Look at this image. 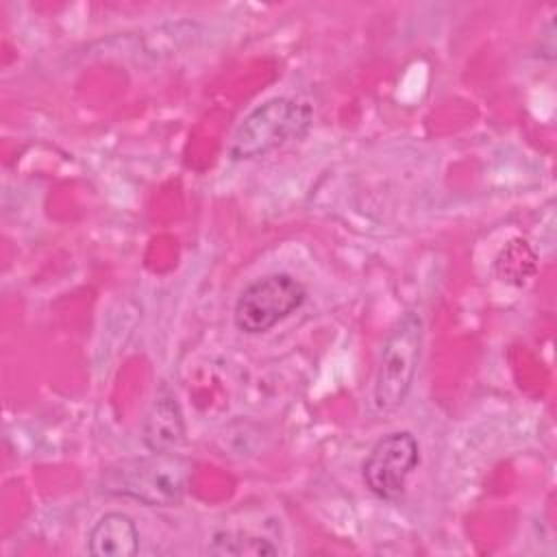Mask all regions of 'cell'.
I'll list each match as a JSON object with an SVG mask.
<instances>
[{
    "label": "cell",
    "instance_id": "obj_1",
    "mask_svg": "<svg viewBox=\"0 0 557 557\" xmlns=\"http://www.w3.org/2000/svg\"><path fill=\"white\" fill-rule=\"evenodd\" d=\"M191 479V463L176 453L126 457L104 468L100 490L131 498L146 507H176L183 503Z\"/></svg>",
    "mask_w": 557,
    "mask_h": 557
},
{
    "label": "cell",
    "instance_id": "obj_2",
    "mask_svg": "<svg viewBox=\"0 0 557 557\" xmlns=\"http://www.w3.org/2000/svg\"><path fill=\"white\" fill-rule=\"evenodd\" d=\"M424 322L416 309H407L387 333L372 385V411L389 416L407 400L422 350Z\"/></svg>",
    "mask_w": 557,
    "mask_h": 557
},
{
    "label": "cell",
    "instance_id": "obj_3",
    "mask_svg": "<svg viewBox=\"0 0 557 557\" xmlns=\"http://www.w3.org/2000/svg\"><path fill=\"white\" fill-rule=\"evenodd\" d=\"M313 122V111L307 102L276 96L257 104L235 128L228 154L235 161L263 157L294 139L307 135Z\"/></svg>",
    "mask_w": 557,
    "mask_h": 557
},
{
    "label": "cell",
    "instance_id": "obj_4",
    "mask_svg": "<svg viewBox=\"0 0 557 557\" xmlns=\"http://www.w3.org/2000/svg\"><path fill=\"white\" fill-rule=\"evenodd\" d=\"M305 298V285L292 274L276 272L261 276L239 292L233 309L235 326L246 335L268 333L300 309Z\"/></svg>",
    "mask_w": 557,
    "mask_h": 557
},
{
    "label": "cell",
    "instance_id": "obj_5",
    "mask_svg": "<svg viewBox=\"0 0 557 557\" xmlns=\"http://www.w3.org/2000/svg\"><path fill=\"white\" fill-rule=\"evenodd\" d=\"M420 463L418 440L409 431L383 435L363 461V483L381 500H398Z\"/></svg>",
    "mask_w": 557,
    "mask_h": 557
},
{
    "label": "cell",
    "instance_id": "obj_6",
    "mask_svg": "<svg viewBox=\"0 0 557 557\" xmlns=\"http://www.w3.org/2000/svg\"><path fill=\"white\" fill-rule=\"evenodd\" d=\"M141 442L150 453H174L185 444V420L176 394L161 383L141 422Z\"/></svg>",
    "mask_w": 557,
    "mask_h": 557
},
{
    "label": "cell",
    "instance_id": "obj_7",
    "mask_svg": "<svg viewBox=\"0 0 557 557\" xmlns=\"http://www.w3.org/2000/svg\"><path fill=\"white\" fill-rule=\"evenodd\" d=\"M87 550L94 557H133L139 550V531L131 516L109 511L98 518L87 535Z\"/></svg>",
    "mask_w": 557,
    "mask_h": 557
},
{
    "label": "cell",
    "instance_id": "obj_8",
    "mask_svg": "<svg viewBox=\"0 0 557 557\" xmlns=\"http://www.w3.org/2000/svg\"><path fill=\"white\" fill-rule=\"evenodd\" d=\"M496 276L513 287L527 285L537 272V255L527 239H511L494 261Z\"/></svg>",
    "mask_w": 557,
    "mask_h": 557
},
{
    "label": "cell",
    "instance_id": "obj_9",
    "mask_svg": "<svg viewBox=\"0 0 557 557\" xmlns=\"http://www.w3.org/2000/svg\"><path fill=\"white\" fill-rule=\"evenodd\" d=\"M209 555H255V557H274L278 548L259 535L246 533V531H215L211 537V544L207 548Z\"/></svg>",
    "mask_w": 557,
    "mask_h": 557
}]
</instances>
